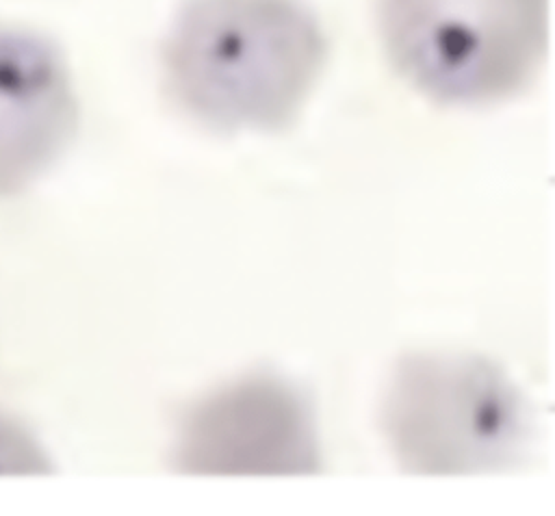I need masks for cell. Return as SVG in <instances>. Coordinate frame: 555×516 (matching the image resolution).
<instances>
[{
	"mask_svg": "<svg viewBox=\"0 0 555 516\" xmlns=\"http://www.w3.org/2000/svg\"><path fill=\"white\" fill-rule=\"evenodd\" d=\"M325 59V30L299 0H186L160 48L169 98L221 132L288 128Z\"/></svg>",
	"mask_w": 555,
	"mask_h": 516,
	"instance_id": "cell-1",
	"label": "cell"
},
{
	"mask_svg": "<svg viewBox=\"0 0 555 516\" xmlns=\"http://www.w3.org/2000/svg\"><path fill=\"white\" fill-rule=\"evenodd\" d=\"M382 431L405 473H492L525 455L531 412L518 386L488 358L412 353L386 384Z\"/></svg>",
	"mask_w": 555,
	"mask_h": 516,
	"instance_id": "cell-2",
	"label": "cell"
},
{
	"mask_svg": "<svg viewBox=\"0 0 555 516\" xmlns=\"http://www.w3.org/2000/svg\"><path fill=\"white\" fill-rule=\"evenodd\" d=\"M399 76L434 102L483 106L520 93L548 43V0H377Z\"/></svg>",
	"mask_w": 555,
	"mask_h": 516,
	"instance_id": "cell-3",
	"label": "cell"
},
{
	"mask_svg": "<svg viewBox=\"0 0 555 516\" xmlns=\"http://www.w3.org/2000/svg\"><path fill=\"white\" fill-rule=\"evenodd\" d=\"M171 466L212 477L317 475L323 470V453L312 401L269 371L234 377L184 410Z\"/></svg>",
	"mask_w": 555,
	"mask_h": 516,
	"instance_id": "cell-4",
	"label": "cell"
},
{
	"mask_svg": "<svg viewBox=\"0 0 555 516\" xmlns=\"http://www.w3.org/2000/svg\"><path fill=\"white\" fill-rule=\"evenodd\" d=\"M76 128L78 98L59 46L41 33L0 24V197L37 180Z\"/></svg>",
	"mask_w": 555,
	"mask_h": 516,
	"instance_id": "cell-5",
	"label": "cell"
},
{
	"mask_svg": "<svg viewBox=\"0 0 555 516\" xmlns=\"http://www.w3.org/2000/svg\"><path fill=\"white\" fill-rule=\"evenodd\" d=\"M0 470H48L43 451L17 425L0 416Z\"/></svg>",
	"mask_w": 555,
	"mask_h": 516,
	"instance_id": "cell-6",
	"label": "cell"
}]
</instances>
